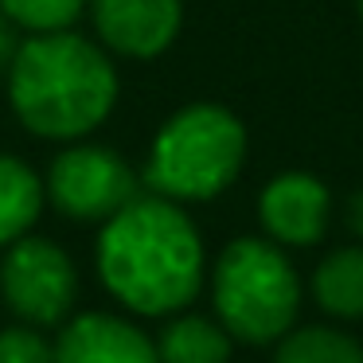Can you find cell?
Returning <instances> with one entry per match:
<instances>
[{
    "mask_svg": "<svg viewBox=\"0 0 363 363\" xmlns=\"http://www.w3.org/2000/svg\"><path fill=\"white\" fill-rule=\"evenodd\" d=\"M211 305L235 344H277L297 324L301 274L269 238H235L211 266Z\"/></svg>",
    "mask_w": 363,
    "mask_h": 363,
    "instance_id": "obj_4",
    "label": "cell"
},
{
    "mask_svg": "<svg viewBox=\"0 0 363 363\" xmlns=\"http://www.w3.org/2000/svg\"><path fill=\"white\" fill-rule=\"evenodd\" d=\"M230 332L199 313H172V320L157 336L160 363H230Z\"/></svg>",
    "mask_w": 363,
    "mask_h": 363,
    "instance_id": "obj_11",
    "label": "cell"
},
{
    "mask_svg": "<svg viewBox=\"0 0 363 363\" xmlns=\"http://www.w3.org/2000/svg\"><path fill=\"white\" fill-rule=\"evenodd\" d=\"M246 164V125L219 102H191L157 129L145 160V188L172 203L219 199Z\"/></svg>",
    "mask_w": 363,
    "mask_h": 363,
    "instance_id": "obj_3",
    "label": "cell"
},
{
    "mask_svg": "<svg viewBox=\"0 0 363 363\" xmlns=\"http://www.w3.org/2000/svg\"><path fill=\"white\" fill-rule=\"evenodd\" d=\"M258 223L277 246H316L332 223V191L313 172H281L262 188Z\"/></svg>",
    "mask_w": 363,
    "mask_h": 363,
    "instance_id": "obj_7",
    "label": "cell"
},
{
    "mask_svg": "<svg viewBox=\"0 0 363 363\" xmlns=\"http://www.w3.org/2000/svg\"><path fill=\"white\" fill-rule=\"evenodd\" d=\"M86 0H0V16L24 32H67L82 16Z\"/></svg>",
    "mask_w": 363,
    "mask_h": 363,
    "instance_id": "obj_14",
    "label": "cell"
},
{
    "mask_svg": "<svg viewBox=\"0 0 363 363\" xmlns=\"http://www.w3.org/2000/svg\"><path fill=\"white\" fill-rule=\"evenodd\" d=\"M355 12H359V20H363V0H355Z\"/></svg>",
    "mask_w": 363,
    "mask_h": 363,
    "instance_id": "obj_17",
    "label": "cell"
},
{
    "mask_svg": "<svg viewBox=\"0 0 363 363\" xmlns=\"http://www.w3.org/2000/svg\"><path fill=\"white\" fill-rule=\"evenodd\" d=\"M9 102L48 141H82L118 106V67L79 32H35L9 59Z\"/></svg>",
    "mask_w": 363,
    "mask_h": 363,
    "instance_id": "obj_2",
    "label": "cell"
},
{
    "mask_svg": "<svg viewBox=\"0 0 363 363\" xmlns=\"http://www.w3.org/2000/svg\"><path fill=\"white\" fill-rule=\"evenodd\" d=\"M98 40L125 59H157L176 43L184 0H86Z\"/></svg>",
    "mask_w": 363,
    "mask_h": 363,
    "instance_id": "obj_8",
    "label": "cell"
},
{
    "mask_svg": "<svg viewBox=\"0 0 363 363\" xmlns=\"http://www.w3.org/2000/svg\"><path fill=\"white\" fill-rule=\"evenodd\" d=\"M43 199L48 191L40 172L12 152H0V246H12L16 238L32 235Z\"/></svg>",
    "mask_w": 363,
    "mask_h": 363,
    "instance_id": "obj_12",
    "label": "cell"
},
{
    "mask_svg": "<svg viewBox=\"0 0 363 363\" xmlns=\"http://www.w3.org/2000/svg\"><path fill=\"white\" fill-rule=\"evenodd\" d=\"M98 277L141 316L184 313L203 289V238L184 203L141 191L98 230Z\"/></svg>",
    "mask_w": 363,
    "mask_h": 363,
    "instance_id": "obj_1",
    "label": "cell"
},
{
    "mask_svg": "<svg viewBox=\"0 0 363 363\" xmlns=\"http://www.w3.org/2000/svg\"><path fill=\"white\" fill-rule=\"evenodd\" d=\"M308 285L332 320H363V242L324 254Z\"/></svg>",
    "mask_w": 363,
    "mask_h": 363,
    "instance_id": "obj_10",
    "label": "cell"
},
{
    "mask_svg": "<svg viewBox=\"0 0 363 363\" xmlns=\"http://www.w3.org/2000/svg\"><path fill=\"white\" fill-rule=\"evenodd\" d=\"M43 191L74 223H106L129 199L141 196V180L129 160L110 145H71L48 168Z\"/></svg>",
    "mask_w": 363,
    "mask_h": 363,
    "instance_id": "obj_6",
    "label": "cell"
},
{
    "mask_svg": "<svg viewBox=\"0 0 363 363\" xmlns=\"http://www.w3.org/2000/svg\"><path fill=\"white\" fill-rule=\"evenodd\" d=\"M0 297L16 313L20 324L51 328L63 324L79 297V274L74 262L55 238L24 235L4 246L0 262Z\"/></svg>",
    "mask_w": 363,
    "mask_h": 363,
    "instance_id": "obj_5",
    "label": "cell"
},
{
    "mask_svg": "<svg viewBox=\"0 0 363 363\" xmlns=\"http://www.w3.org/2000/svg\"><path fill=\"white\" fill-rule=\"evenodd\" d=\"M55 363H160L157 340L113 313L71 316L55 340Z\"/></svg>",
    "mask_w": 363,
    "mask_h": 363,
    "instance_id": "obj_9",
    "label": "cell"
},
{
    "mask_svg": "<svg viewBox=\"0 0 363 363\" xmlns=\"http://www.w3.org/2000/svg\"><path fill=\"white\" fill-rule=\"evenodd\" d=\"M0 363H55V344L35 324L0 328Z\"/></svg>",
    "mask_w": 363,
    "mask_h": 363,
    "instance_id": "obj_15",
    "label": "cell"
},
{
    "mask_svg": "<svg viewBox=\"0 0 363 363\" xmlns=\"http://www.w3.org/2000/svg\"><path fill=\"white\" fill-rule=\"evenodd\" d=\"M344 227L352 230L355 238H363V188L347 196V203H344Z\"/></svg>",
    "mask_w": 363,
    "mask_h": 363,
    "instance_id": "obj_16",
    "label": "cell"
},
{
    "mask_svg": "<svg viewBox=\"0 0 363 363\" xmlns=\"http://www.w3.org/2000/svg\"><path fill=\"white\" fill-rule=\"evenodd\" d=\"M274 363H363V344L332 324H305L274 344Z\"/></svg>",
    "mask_w": 363,
    "mask_h": 363,
    "instance_id": "obj_13",
    "label": "cell"
}]
</instances>
